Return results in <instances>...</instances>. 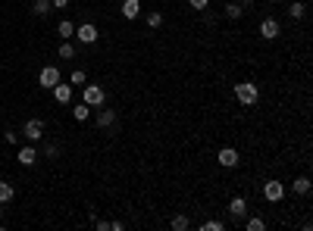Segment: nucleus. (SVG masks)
Listing matches in <instances>:
<instances>
[{
    "mask_svg": "<svg viewBox=\"0 0 313 231\" xmlns=\"http://www.w3.org/2000/svg\"><path fill=\"white\" fill-rule=\"evenodd\" d=\"M235 97H238L241 106H254L257 100H260V91H257L254 81H241V84H235Z\"/></svg>",
    "mask_w": 313,
    "mask_h": 231,
    "instance_id": "f257e3e1",
    "label": "nucleus"
},
{
    "mask_svg": "<svg viewBox=\"0 0 313 231\" xmlns=\"http://www.w3.org/2000/svg\"><path fill=\"white\" fill-rule=\"evenodd\" d=\"M82 100H85L88 106H103L107 94H103V87H100V84H85V91H82Z\"/></svg>",
    "mask_w": 313,
    "mask_h": 231,
    "instance_id": "f03ea898",
    "label": "nucleus"
},
{
    "mask_svg": "<svg viewBox=\"0 0 313 231\" xmlns=\"http://www.w3.org/2000/svg\"><path fill=\"white\" fill-rule=\"evenodd\" d=\"M263 197H266L269 203H279V200L285 197V184H282V181H266V184H263Z\"/></svg>",
    "mask_w": 313,
    "mask_h": 231,
    "instance_id": "7ed1b4c3",
    "label": "nucleus"
},
{
    "mask_svg": "<svg viewBox=\"0 0 313 231\" xmlns=\"http://www.w3.org/2000/svg\"><path fill=\"white\" fill-rule=\"evenodd\" d=\"M260 38H266V41H275V38H279V19L266 16V19L260 22Z\"/></svg>",
    "mask_w": 313,
    "mask_h": 231,
    "instance_id": "20e7f679",
    "label": "nucleus"
},
{
    "mask_svg": "<svg viewBox=\"0 0 313 231\" xmlns=\"http://www.w3.org/2000/svg\"><path fill=\"white\" fill-rule=\"evenodd\" d=\"M22 134H25L28 141H41V137H44V122H41V119H28L25 128H22Z\"/></svg>",
    "mask_w": 313,
    "mask_h": 231,
    "instance_id": "39448f33",
    "label": "nucleus"
},
{
    "mask_svg": "<svg viewBox=\"0 0 313 231\" xmlns=\"http://www.w3.org/2000/svg\"><path fill=\"white\" fill-rule=\"evenodd\" d=\"M76 38H79L82 44H94V41H97V25H91V22L79 25V28H76Z\"/></svg>",
    "mask_w": 313,
    "mask_h": 231,
    "instance_id": "423d86ee",
    "label": "nucleus"
},
{
    "mask_svg": "<svg viewBox=\"0 0 313 231\" xmlns=\"http://www.w3.org/2000/svg\"><path fill=\"white\" fill-rule=\"evenodd\" d=\"M38 81H41L44 87H53V84L60 81V69H57V66H44L41 75H38Z\"/></svg>",
    "mask_w": 313,
    "mask_h": 231,
    "instance_id": "0eeeda50",
    "label": "nucleus"
},
{
    "mask_svg": "<svg viewBox=\"0 0 313 231\" xmlns=\"http://www.w3.org/2000/svg\"><path fill=\"white\" fill-rule=\"evenodd\" d=\"M50 91H53V100H57V103H69V100H72V84L57 81V84L50 87Z\"/></svg>",
    "mask_w": 313,
    "mask_h": 231,
    "instance_id": "6e6552de",
    "label": "nucleus"
},
{
    "mask_svg": "<svg viewBox=\"0 0 313 231\" xmlns=\"http://www.w3.org/2000/svg\"><path fill=\"white\" fill-rule=\"evenodd\" d=\"M219 166H223V169H232V166H238V150H232V147H223V150H219Z\"/></svg>",
    "mask_w": 313,
    "mask_h": 231,
    "instance_id": "1a4fd4ad",
    "label": "nucleus"
},
{
    "mask_svg": "<svg viewBox=\"0 0 313 231\" xmlns=\"http://www.w3.org/2000/svg\"><path fill=\"white\" fill-rule=\"evenodd\" d=\"M229 212H232V219H245V216H248V200H245V197H235V200L229 203Z\"/></svg>",
    "mask_w": 313,
    "mask_h": 231,
    "instance_id": "9d476101",
    "label": "nucleus"
},
{
    "mask_svg": "<svg viewBox=\"0 0 313 231\" xmlns=\"http://www.w3.org/2000/svg\"><path fill=\"white\" fill-rule=\"evenodd\" d=\"M141 13V0H122V16L125 19H138Z\"/></svg>",
    "mask_w": 313,
    "mask_h": 231,
    "instance_id": "9b49d317",
    "label": "nucleus"
},
{
    "mask_svg": "<svg viewBox=\"0 0 313 231\" xmlns=\"http://www.w3.org/2000/svg\"><path fill=\"white\" fill-rule=\"evenodd\" d=\"M38 163V150L34 147H19V166H34Z\"/></svg>",
    "mask_w": 313,
    "mask_h": 231,
    "instance_id": "f8f14e48",
    "label": "nucleus"
},
{
    "mask_svg": "<svg viewBox=\"0 0 313 231\" xmlns=\"http://www.w3.org/2000/svg\"><path fill=\"white\" fill-rule=\"evenodd\" d=\"M113 122H116V110H100V113H97V125H100V128H110Z\"/></svg>",
    "mask_w": 313,
    "mask_h": 231,
    "instance_id": "ddd939ff",
    "label": "nucleus"
},
{
    "mask_svg": "<svg viewBox=\"0 0 313 231\" xmlns=\"http://www.w3.org/2000/svg\"><path fill=\"white\" fill-rule=\"evenodd\" d=\"M226 16H229V19H241V16H245V7L238 4V0H229V4H226Z\"/></svg>",
    "mask_w": 313,
    "mask_h": 231,
    "instance_id": "4468645a",
    "label": "nucleus"
},
{
    "mask_svg": "<svg viewBox=\"0 0 313 231\" xmlns=\"http://www.w3.org/2000/svg\"><path fill=\"white\" fill-rule=\"evenodd\" d=\"M291 191H294V194H301V197H304V194H310V178H307V175H301V178H294Z\"/></svg>",
    "mask_w": 313,
    "mask_h": 231,
    "instance_id": "2eb2a0df",
    "label": "nucleus"
},
{
    "mask_svg": "<svg viewBox=\"0 0 313 231\" xmlns=\"http://www.w3.org/2000/svg\"><path fill=\"white\" fill-rule=\"evenodd\" d=\"M72 116H76L79 122H85V119L91 116V106H88L85 100H82V103H76V106H72Z\"/></svg>",
    "mask_w": 313,
    "mask_h": 231,
    "instance_id": "dca6fc26",
    "label": "nucleus"
},
{
    "mask_svg": "<svg viewBox=\"0 0 313 231\" xmlns=\"http://www.w3.org/2000/svg\"><path fill=\"white\" fill-rule=\"evenodd\" d=\"M50 7H53L50 0H34V4H31V13H34V16H47Z\"/></svg>",
    "mask_w": 313,
    "mask_h": 231,
    "instance_id": "f3484780",
    "label": "nucleus"
},
{
    "mask_svg": "<svg viewBox=\"0 0 313 231\" xmlns=\"http://www.w3.org/2000/svg\"><path fill=\"white\" fill-rule=\"evenodd\" d=\"M57 31H60V38H66V41H69V38H72V34H76V25H72L69 19H63V22L57 25Z\"/></svg>",
    "mask_w": 313,
    "mask_h": 231,
    "instance_id": "a211bd4d",
    "label": "nucleus"
},
{
    "mask_svg": "<svg viewBox=\"0 0 313 231\" xmlns=\"http://www.w3.org/2000/svg\"><path fill=\"white\" fill-rule=\"evenodd\" d=\"M13 194H16V191H13V184H10V181H0V203H10V200H13Z\"/></svg>",
    "mask_w": 313,
    "mask_h": 231,
    "instance_id": "6ab92c4d",
    "label": "nucleus"
},
{
    "mask_svg": "<svg viewBox=\"0 0 313 231\" xmlns=\"http://www.w3.org/2000/svg\"><path fill=\"white\" fill-rule=\"evenodd\" d=\"M60 60H76V47H72V41L60 44Z\"/></svg>",
    "mask_w": 313,
    "mask_h": 231,
    "instance_id": "aec40b11",
    "label": "nucleus"
},
{
    "mask_svg": "<svg viewBox=\"0 0 313 231\" xmlns=\"http://www.w3.org/2000/svg\"><path fill=\"white\" fill-rule=\"evenodd\" d=\"M304 10H307V7H304V4H298V0H294V4L288 7V16H291V19H301V16H304Z\"/></svg>",
    "mask_w": 313,
    "mask_h": 231,
    "instance_id": "412c9836",
    "label": "nucleus"
},
{
    "mask_svg": "<svg viewBox=\"0 0 313 231\" xmlns=\"http://www.w3.org/2000/svg\"><path fill=\"white\" fill-rule=\"evenodd\" d=\"M245 228H248V231H263V228H266V222L254 216V219H248V222H245Z\"/></svg>",
    "mask_w": 313,
    "mask_h": 231,
    "instance_id": "4be33fe9",
    "label": "nucleus"
},
{
    "mask_svg": "<svg viewBox=\"0 0 313 231\" xmlns=\"http://www.w3.org/2000/svg\"><path fill=\"white\" fill-rule=\"evenodd\" d=\"M169 225H172V228H176V231H185V228H188V225H191V222H188V219H185V216H172V222H169Z\"/></svg>",
    "mask_w": 313,
    "mask_h": 231,
    "instance_id": "5701e85b",
    "label": "nucleus"
},
{
    "mask_svg": "<svg viewBox=\"0 0 313 231\" xmlns=\"http://www.w3.org/2000/svg\"><path fill=\"white\" fill-rule=\"evenodd\" d=\"M147 25H151V28H160L163 25V16L154 10V13H147Z\"/></svg>",
    "mask_w": 313,
    "mask_h": 231,
    "instance_id": "b1692460",
    "label": "nucleus"
},
{
    "mask_svg": "<svg viewBox=\"0 0 313 231\" xmlns=\"http://www.w3.org/2000/svg\"><path fill=\"white\" fill-rule=\"evenodd\" d=\"M69 81H72V84H85V72H82V69H76V72L69 75Z\"/></svg>",
    "mask_w": 313,
    "mask_h": 231,
    "instance_id": "393cba45",
    "label": "nucleus"
},
{
    "mask_svg": "<svg viewBox=\"0 0 313 231\" xmlns=\"http://www.w3.org/2000/svg\"><path fill=\"white\" fill-rule=\"evenodd\" d=\"M200 231H223V222H204Z\"/></svg>",
    "mask_w": 313,
    "mask_h": 231,
    "instance_id": "a878e982",
    "label": "nucleus"
},
{
    "mask_svg": "<svg viewBox=\"0 0 313 231\" xmlns=\"http://www.w3.org/2000/svg\"><path fill=\"white\" fill-rule=\"evenodd\" d=\"M44 156H47V159H57V156H60V150L53 147V144H47V147H44Z\"/></svg>",
    "mask_w": 313,
    "mask_h": 231,
    "instance_id": "bb28decb",
    "label": "nucleus"
},
{
    "mask_svg": "<svg viewBox=\"0 0 313 231\" xmlns=\"http://www.w3.org/2000/svg\"><path fill=\"white\" fill-rule=\"evenodd\" d=\"M188 4H191V10H207L210 0H188Z\"/></svg>",
    "mask_w": 313,
    "mask_h": 231,
    "instance_id": "cd10ccee",
    "label": "nucleus"
},
{
    "mask_svg": "<svg viewBox=\"0 0 313 231\" xmlns=\"http://www.w3.org/2000/svg\"><path fill=\"white\" fill-rule=\"evenodd\" d=\"M4 141H7V144H16V141H19V134H16V131H4Z\"/></svg>",
    "mask_w": 313,
    "mask_h": 231,
    "instance_id": "c85d7f7f",
    "label": "nucleus"
},
{
    "mask_svg": "<svg viewBox=\"0 0 313 231\" xmlns=\"http://www.w3.org/2000/svg\"><path fill=\"white\" fill-rule=\"evenodd\" d=\"M50 4L57 7V10H66V7H69V0H50Z\"/></svg>",
    "mask_w": 313,
    "mask_h": 231,
    "instance_id": "c756f323",
    "label": "nucleus"
},
{
    "mask_svg": "<svg viewBox=\"0 0 313 231\" xmlns=\"http://www.w3.org/2000/svg\"><path fill=\"white\" fill-rule=\"evenodd\" d=\"M238 4H241V7H251V4H254V0H238Z\"/></svg>",
    "mask_w": 313,
    "mask_h": 231,
    "instance_id": "7c9ffc66",
    "label": "nucleus"
},
{
    "mask_svg": "<svg viewBox=\"0 0 313 231\" xmlns=\"http://www.w3.org/2000/svg\"><path fill=\"white\" fill-rule=\"evenodd\" d=\"M269 4H282V0H269Z\"/></svg>",
    "mask_w": 313,
    "mask_h": 231,
    "instance_id": "2f4dec72",
    "label": "nucleus"
}]
</instances>
